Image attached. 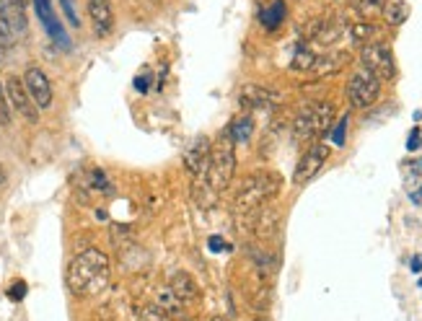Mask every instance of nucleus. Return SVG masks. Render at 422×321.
I'll use <instances>...</instances> for the list:
<instances>
[{
	"mask_svg": "<svg viewBox=\"0 0 422 321\" xmlns=\"http://www.w3.org/2000/svg\"><path fill=\"white\" fill-rule=\"evenodd\" d=\"M334 120V106L329 101H309L298 109L293 120V135L298 142L316 140L319 135H324L332 128Z\"/></svg>",
	"mask_w": 422,
	"mask_h": 321,
	"instance_id": "obj_4",
	"label": "nucleus"
},
{
	"mask_svg": "<svg viewBox=\"0 0 422 321\" xmlns=\"http://www.w3.org/2000/svg\"><path fill=\"white\" fill-rule=\"evenodd\" d=\"M207 247H210V252H223V249H228L226 241H220V236H210Z\"/></svg>",
	"mask_w": 422,
	"mask_h": 321,
	"instance_id": "obj_30",
	"label": "nucleus"
},
{
	"mask_svg": "<svg viewBox=\"0 0 422 321\" xmlns=\"http://www.w3.org/2000/svg\"><path fill=\"white\" fill-rule=\"evenodd\" d=\"M353 3L363 16L376 13V11H381V6H384V0H353Z\"/></svg>",
	"mask_w": 422,
	"mask_h": 321,
	"instance_id": "obj_26",
	"label": "nucleus"
},
{
	"mask_svg": "<svg viewBox=\"0 0 422 321\" xmlns=\"http://www.w3.org/2000/svg\"><path fill=\"white\" fill-rule=\"evenodd\" d=\"M60 6H62V11H65V16H68V21L73 23V26H78V13H76V8H73V0H60Z\"/></svg>",
	"mask_w": 422,
	"mask_h": 321,
	"instance_id": "obj_29",
	"label": "nucleus"
},
{
	"mask_svg": "<svg viewBox=\"0 0 422 321\" xmlns=\"http://www.w3.org/2000/svg\"><path fill=\"white\" fill-rule=\"evenodd\" d=\"M342 31H345V21L339 18V16H332V18H321V26H319V31H316V42L319 45H324V47H329V45H334L339 37H342Z\"/></svg>",
	"mask_w": 422,
	"mask_h": 321,
	"instance_id": "obj_19",
	"label": "nucleus"
},
{
	"mask_svg": "<svg viewBox=\"0 0 422 321\" xmlns=\"http://www.w3.org/2000/svg\"><path fill=\"white\" fill-rule=\"evenodd\" d=\"M6 184H8V174H6V169H3V164H0V194H3Z\"/></svg>",
	"mask_w": 422,
	"mask_h": 321,
	"instance_id": "obj_33",
	"label": "nucleus"
},
{
	"mask_svg": "<svg viewBox=\"0 0 422 321\" xmlns=\"http://www.w3.org/2000/svg\"><path fill=\"white\" fill-rule=\"evenodd\" d=\"M210 150H212V142L207 140L205 135L195 137L192 145L184 150V169H187L189 176H192L195 181L203 179L205 171H207V164H210Z\"/></svg>",
	"mask_w": 422,
	"mask_h": 321,
	"instance_id": "obj_10",
	"label": "nucleus"
},
{
	"mask_svg": "<svg viewBox=\"0 0 422 321\" xmlns=\"http://www.w3.org/2000/svg\"><path fill=\"white\" fill-rule=\"evenodd\" d=\"M251 133H254V122H251L249 114H239V117L226 128V135L234 142H249Z\"/></svg>",
	"mask_w": 422,
	"mask_h": 321,
	"instance_id": "obj_21",
	"label": "nucleus"
},
{
	"mask_svg": "<svg viewBox=\"0 0 422 321\" xmlns=\"http://www.w3.org/2000/svg\"><path fill=\"white\" fill-rule=\"evenodd\" d=\"M239 104H241L246 112H270V109H275V106L280 104V96L275 91L264 89V86L249 83V86H244V89L239 91Z\"/></svg>",
	"mask_w": 422,
	"mask_h": 321,
	"instance_id": "obj_11",
	"label": "nucleus"
},
{
	"mask_svg": "<svg viewBox=\"0 0 422 321\" xmlns=\"http://www.w3.org/2000/svg\"><path fill=\"white\" fill-rule=\"evenodd\" d=\"M234 174H236V142L223 133L215 140V145H212L210 164H207V171H205L203 179L207 181L210 194H220L231 187Z\"/></svg>",
	"mask_w": 422,
	"mask_h": 321,
	"instance_id": "obj_3",
	"label": "nucleus"
},
{
	"mask_svg": "<svg viewBox=\"0 0 422 321\" xmlns=\"http://www.w3.org/2000/svg\"><path fill=\"white\" fill-rule=\"evenodd\" d=\"M23 86L29 91V96L34 98L37 109H50V106H52V83H50L45 70L29 67V70L23 73Z\"/></svg>",
	"mask_w": 422,
	"mask_h": 321,
	"instance_id": "obj_12",
	"label": "nucleus"
},
{
	"mask_svg": "<svg viewBox=\"0 0 422 321\" xmlns=\"http://www.w3.org/2000/svg\"><path fill=\"white\" fill-rule=\"evenodd\" d=\"M29 21L21 0H0V47L16 45L21 37H26Z\"/></svg>",
	"mask_w": 422,
	"mask_h": 321,
	"instance_id": "obj_5",
	"label": "nucleus"
},
{
	"mask_svg": "<svg viewBox=\"0 0 422 321\" xmlns=\"http://www.w3.org/2000/svg\"><path fill=\"white\" fill-rule=\"evenodd\" d=\"M378 96H381V81L376 75L368 73L365 67L353 73V78L347 83V98L355 109H368V106L376 104Z\"/></svg>",
	"mask_w": 422,
	"mask_h": 321,
	"instance_id": "obj_6",
	"label": "nucleus"
},
{
	"mask_svg": "<svg viewBox=\"0 0 422 321\" xmlns=\"http://www.w3.org/2000/svg\"><path fill=\"white\" fill-rule=\"evenodd\" d=\"M254 321H267V319H254Z\"/></svg>",
	"mask_w": 422,
	"mask_h": 321,
	"instance_id": "obj_35",
	"label": "nucleus"
},
{
	"mask_svg": "<svg viewBox=\"0 0 422 321\" xmlns=\"http://www.w3.org/2000/svg\"><path fill=\"white\" fill-rule=\"evenodd\" d=\"M373 31H376V26L373 23H365V21H360V23H355L353 29H350V37H353V42L355 45H370V39H373Z\"/></svg>",
	"mask_w": 422,
	"mask_h": 321,
	"instance_id": "obj_23",
	"label": "nucleus"
},
{
	"mask_svg": "<svg viewBox=\"0 0 422 321\" xmlns=\"http://www.w3.org/2000/svg\"><path fill=\"white\" fill-rule=\"evenodd\" d=\"M283 189V176L278 171H256L241 181V187L234 197V210L239 215H249L254 210L264 208Z\"/></svg>",
	"mask_w": 422,
	"mask_h": 321,
	"instance_id": "obj_2",
	"label": "nucleus"
},
{
	"mask_svg": "<svg viewBox=\"0 0 422 321\" xmlns=\"http://www.w3.org/2000/svg\"><path fill=\"white\" fill-rule=\"evenodd\" d=\"M347 62H350V55L347 52H326V55H321V57H316V62H314V67H311V73H316L319 78L334 75V73H339Z\"/></svg>",
	"mask_w": 422,
	"mask_h": 321,
	"instance_id": "obj_17",
	"label": "nucleus"
},
{
	"mask_svg": "<svg viewBox=\"0 0 422 321\" xmlns=\"http://www.w3.org/2000/svg\"><path fill=\"white\" fill-rule=\"evenodd\" d=\"M360 60L363 67L376 75L378 81H392L397 75V62H394L392 47L384 45V42H370V45L363 47Z\"/></svg>",
	"mask_w": 422,
	"mask_h": 321,
	"instance_id": "obj_7",
	"label": "nucleus"
},
{
	"mask_svg": "<svg viewBox=\"0 0 422 321\" xmlns=\"http://www.w3.org/2000/svg\"><path fill=\"white\" fill-rule=\"evenodd\" d=\"M345 135H347V114L337 122V128H334V133H332L334 145H345Z\"/></svg>",
	"mask_w": 422,
	"mask_h": 321,
	"instance_id": "obj_28",
	"label": "nucleus"
},
{
	"mask_svg": "<svg viewBox=\"0 0 422 321\" xmlns=\"http://www.w3.org/2000/svg\"><path fill=\"white\" fill-rule=\"evenodd\" d=\"M316 57H319L316 52H311V50L301 47V50L293 55V60H290V70H295V73H311V67H314Z\"/></svg>",
	"mask_w": 422,
	"mask_h": 321,
	"instance_id": "obj_22",
	"label": "nucleus"
},
{
	"mask_svg": "<svg viewBox=\"0 0 422 321\" xmlns=\"http://www.w3.org/2000/svg\"><path fill=\"white\" fill-rule=\"evenodd\" d=\"M0 125H3V128L11 125V104H8V96H6L3 83H0Z\"/></svg>",
	"mask_w": 422,
	"mask_h": 321,
	"instance_id": "obj_25",
	"label": "nucleus"
},
{
	"mask_svg": "<svg viewBox=\"0 0 422 321\" xmlns=\"http://www.w3.org/2000/svg\"><path fill=\"white\" fill-rule=\"evenodd\" d=\"M285 16H287L285 0H272L270 6L262 8V13H259V23H262L264 29L272 34V31L280 29V23L285 21Z\"/></svg>",
	"mask_w": 422,
	"mask_h": 321,
	"instance_id": "obj_18",
	"label": "nucleus"
},
{
	"mask_svg": "<svg viewBox=\"0 0 422 321\" xmlns=\"http://www.w3.org/2000/svg\"><path fill=\"white\" fill-rule=\"evenodd\" d=\"M212 321H223V319H212Z\"/></svg>",
	"mask_w": 422,
	"mask_h": 321,
	"instance_id": "obj_36",
	"label": "nucleus"
},
{
	"mask_svg": "<svg viewBox=\"0 0 422 321\" xmlns=\"http://www.w3.org/2000/svg\"><path fill=\"white\" fill-rule=\"evenodd\" d=\"M249 228L254 231L256 239H270V236H275L280 228V215L275 213V210H254V213H249Z\"/></svg>",
	"mask_w": 422,
	"mask_h": 321,
	"instance_id": "obj_14",
	"label": "nucleus"
},
{
	"mask_svg": "<svg viewBox=\"0 0 422 321\" xmlns=\"http://www.w3.org/2000/svg\"><path fill=\"white\" fill-rule=\"evenodd\" d=\"M381 13L392 26H399L409 18V3L407 0H384L381 6Z\"/></svg>",
	"mask_w": 422,
	"mask_h": 321,
	"instance_id": "obj_20",
	"label": "nucleus"
},
{
	"mask_svg": "<svg viewBox=\"0 0 422 321\" xmlns=\"http://www.w3.org/2000/svg\"><path fill=\"white\" fill-rule=\"evenodd\" d=\"M89 16L98 39H106L114 31V8L109 0H89Z\"/></svg>",
	"mask_w": 422,
	"mask_h": 321,
	"instance_id": "obj_13",
	"label": "nucleus"
},
{
	"mask_svg": "<svg viewBox=\"0 0 422 321\" xmlns=\"http://www.w3.org/2000/svg\"><path fill=\"white\" fill-rule=\"evenodd\" d=\"M3 89H6L8 104H11V109H13L16 114H21L23 120H29V122L39 120V109H37V104H34V98L29 96L26 86H23V78H18V75H8L6 83H3Z\"/></svg>",
	"mask_w": 422,
	"mask_h": 321,
	"instance_id": "obj_8",
	"label": "nucleus"
},
{
	"mask_svg": "<svg viewBox=\"0 0 422 321\" xmlns=\"http://www.w3.org/2000/svg\"><path fill=\"white\" fill-rule=\"evenodd\" d=\"M26 291H29L26 283H23V280H16V283L8 288V298L13 300V303H21V300L26 298Z\"/></svg>",
	"mask_w": 422,
	"mask_h": 321,
	"instance_id": "obj_27",
	"label": "nucleus"
},
{
	"mask_svg": "<svg viewBox=\"0 0 422 321\" xmlns=\"http://www.w3.org/2000/svg\"><path fill=\"white\" fill-rule=\"evenodd\" d=\"M417 145H420V130H412V135H409V140H407V148L417 150Z\"/></svg>",
	"mask_w": 422,
	"mask_h": 321,
	"instance_id": "obj_31",
	"label": "nucleus"
},
{
	"mask_svg": "<svg viewBox=\"0 0 422 321\" xmlns=\"http://www.w3.org/2000/svg\"><path fill=\"white\" fill-rule=\"evenodd\" d=\"M109 277H112V264H109V257L98 249H86L76 259L68 264V288L73 295L78 298H91V295H98L109 285Z\"/></svg>",
	"mask_w": 422,
	"mask_h": 321,
	"instance_id": "obj_1",
	"label": "nucleus"
},
{
	"mask_svg": "<svg viewBox=\"0 0 422 321\" xmlns=\"http://www.w3.org/2000/svg\"><path fill=\"white\" fill-rule=\"evenodd\" d=\"M148 3H153V6H159V3H161V0H148Z\"/></svg>",
	"mask_w": 422,
	"mask_h": 321,
	"instance_id": "obj_34",
	"label": "nucleus"
},
{
	"mask_svg": "<svg viewBox=\"0 0 422 321\" xmlns=\"http://www.w3.org/2000/svg\"><path fill=\"white\" fill-rule=\"evenodd\" d=\"M137 321H171V316L164 314L159 306H140L137 308Z\"/></svg>",
	"mask_w": 422,
	"mask_h": 321,
	"instance_id": "obj_24",
	"label": "nucleus"
},
{
	"mask_svg": "<svg viewBox=\"0 0 422 321\" xmlns=\"http://www.w3.org/2000/svg\"><path fill=\"white\" fill-rule=\"evenodd\" d=\"M34 6H37V13H39V18H42V23L47 26V31H50V37H52L55 42H60L62 47H70L68 37L62 34V26L57 23L52 8H50V0H34Z\"/></svg>",
	"mask_w": 422,
	"mask_h": 321,
	"instance_id": "obj_16",
	"label": "nucleus"
},
{
	"mask_svg": "<svg viewBox=\"0 0 422 321\" xmlns=\"http://www.w3.org/2000/svg\"><path fill=\"white\" fill-rule=\"evenodd\" d=\"M326 161H329V145H324V142H314V145H311V148L301 156L298 166H295V174H293L295 187L309 184V181L314 179L321 169H324Z\"/></svg>",
	"mask_w": 422,
	"mask_h": 321,
	"instance_id": "obj_9",
	"label": "nucleus"
},
{
	"mask_svg": "<svg viewBox=\"0 0 422 321\" xmlns=\"http://www.w3.org/2000/svg\"><path fill=\"white\" fill-rule=\"evenodd\" d=\"M169 291L173 293V298L179 303H192L200 295V285L189 272H173L171 280H169Z\"/></svg>",
	"mask_w": 422,
	"mask_h": 321,
	"instance_id": "obj_15",
	"label": "nucleus"
},
{
	"mask_svg": "<svg viewBox=\"0 0 422 321\" xmlns=\"http://www.w3.org/2000/svg\"><path fill=\"white\" fill-rule=\"evenodd\" d=\"M135 89L140 91V94H145V91H148V75H143V78H135Z\"/></svg>",
	"mask_w": 422,
	"mask_h": 321,
	"instance_id": "obj_32",
	"label": "nucleus"
}]
</instances>
